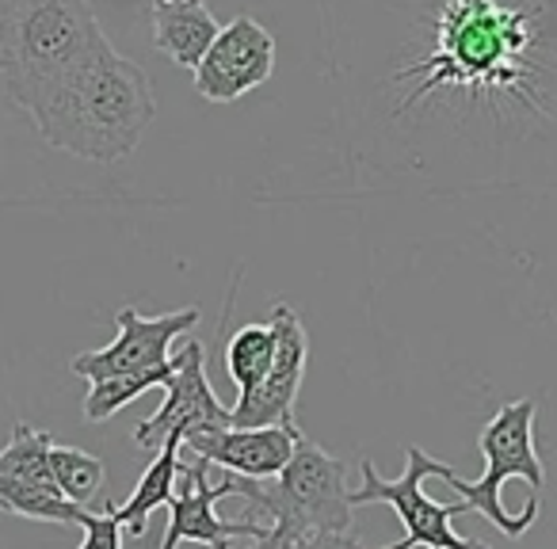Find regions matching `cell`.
<instances>
[{
	"mask_svg": "<svg viewBox=\"0 0 557 549\" xmlns=\"http://www.w3.org/2000/svg\"><path fill=\"white\" fill-rule=\"evenodd\" d=\"M153 115L157 100L146 70L103 39L27 118L47 146L96 164H115L141 146Z\"/></svg>",
	"mask_w": 557,
	"mask_h": 549,
	"instance_id": "1",
	"label": "cell"
},
{
	"mask_svg": "<svg viewBox=\"0 0 557 549\" xmlns=\"http://www.w3.org/2000/svg\"><path fill=\"white\" fill-rule=\"evenodd\" d=\"M531 47V16L504 9L496 0H447L435 27L432 58L417 62L409 77L420 85L405 103L424 100L435 88H516L523 77V54Z\"/></svg>",
	"mask_w": 557,
	"mask_h": 549,
	"instance_id": "2",
	"label": "cell"
},
{
	"mask_svg": "<svg viewBox=\"0 0 557 549\" xmlns=\"http://www.w3.org/2000/svg\"><path fill=\"white\" fill-rule=\"evenodd\" d=\"M103 39L92 0H0V85L32 115Z\"/></svg>",
	"mask_w": 557,
	"mask_h": 549,
	"instance_id": "3",
	"label": "cell"
},
{
	"mask_svg": "<svg viewBox=\"0 0 557 549\" xmlns=\"http://www.w3.org/2000/svg\"><path fill=\"white\" fill-rule=\"evenodd\" d=\"M230 496H245V519L268 526V546L302 538L313 531L351 534V500H348V462L333 458L325 447L298 435L287 465L268 481H248L222 473Z\"/></svg>",
	"mask_w": 557,
	"mask_h": 549,
	"instance_id": "4",
	"label": "cell"
},
{
	"mask_svg": "<svg viewBox=\"0 0 557 549\" xmlns=\"http://www.w3.org/2000/svg\"><path fill=\"white\" fill-rule=\"evenodd\" d=\"M534 416L539 401L519 397L508 401L485 432L478 435V447L485 454V473L478 481H462L455 470H443V481L462 496L470 511H481L504 538H523L542 511V485L546 470L534 450Z\"/></svg>",
	"mask_w": 557,
	"mask_h": 549,
	"instance_id": "5",
	"label": "cell"
},
{
	"mask_svg": "<svg viewBox=\"0 0 557 549\" xmlns=\"http://www.w3.org/2000/svg\"><path fill=\"white\" fill-rule=\"evenodd\" d=\"M447 462L424 454L420 447L405 450V473L397 481L379 477L371 462H359V488H348L351 508H367V503H389L397 511L405 526V538L394 541L386 549H493L478 538H462V534L450 526V519L470 511L462 500L458 503H440L424 492L428 477H443Z\"/></svg>",
	"mask_w": 557,
	"mask_h": 549,
	"instance_id": "6",
	"label": "cell"
},
{
	"mask_svg": "<svg viewBox=\"0 0 557 549\" xmlns=\"http://www.w3.org/2000/svg\"><path fill=\"white\" fill-rule=\"evenodd\" d=\"M271 333H275V359L271 371L252 394L237 397L230 409V427H298L295 401L306 378V359H310V336H306L298 313L287 302L271 310Z\"/></svg>",
	"mask_w": 557,
	"mask_h": 549,
	"instance_id": "7",
	"label": "cell"
},
{
	"mask_svg": "<svg viewBox=\"0 0 557 549\" xmlns=\"http://www.w3.org/2000/svg\"><path fill=\"white\" fill-rule=\"evenodd\" d=\"M210 427H230V409L210 389L207 348L184 336V348L176 351V371L164 382V404L134 427V442L141 450H157L169 435L187 439V435L210 432Z\"/></svg>",
	"mask_w": 557,
	"mask_h": 549,
	"instance_id": "8",
	"label": "cell"
},
{
	"mask_svg": "<svg viewBox=\"0 0 557 549\" xmlns=\"http://www.w3.org/2000/svg\"><path fill=\"white\" fill-rule=\"evenodd\" d=\"M199 305H184V310L161 313V317H141L134 305L119 310V336L100 351H85L70 363L73 374L88 382L115 378V374L134 371H153V366L169 363V351L176 340H184L195 325H199Z\"/></svg>",
	"mask_w": 557,
	"mask_h": 549,
	"instance_id": "9",
	"label": "cell"
},
{
	"mask_svg": "<svg viewBox=\"0 0 557 549\" xmlns=\"http://www.w3.org/2000/svg\"><path fill=\"white\" fill-rule=\"evenodd\" d=\"M275 70V39L252 16H237L218 32L195 65V92L210 103H233L260 88Z\"/></svg>",
	"mask_w": 557,
	"mask_h": 549,
	"instance_id": "10",
	"label": "cell"
},
{
	"mask_svg": "<svg viewBox=\"0 0 557 549\" xmlns=\"http://www.w3.org/2000/svg\"><path fill=\"white\" fill-rule=\"evenodd\" d=\"M210 465L195 458V465L184 462V473L187 477V488L184 492H172V500L164 503L169 508V531H164V541L161 549H180L184 541H199V546H210V549H230L237 538H268V526L256 523V519H222L214 511V503L222 496H230L225 481L210 485Z\"/></svg>",
	"mask_w": 557,
	"mask_h": 549,
	"instance_id": "11",
	"label": "cell"
},
{
	"mask_svg": "<svg viewBox=\"0 0 557 549\" xmlns=\"http://www.w3.org/2000/svg\"><path fill=\"white\" fill-rule=\"evenodd\" d=\"M298 435V427H210L187 435L180 450L233 477L268 481L287 465Z\"/></svg>",
	"mask_w": 557,
	"mask_h": 549,
	"instance_id": "12",
	"label": "cell"
},
{
	"mask_svg": "<svg viewBox=\"0 0 557 549\" xmlns=\"http://www.w3.org/2000/svg\"><path fill=\"white\" fill-rule=\"evenodd\" d=\"M149 20H153V47L180 70H195L222 32L202 0H157Z\"/></svg>",
	"mask_w": 557,
	"mask_h": 549,
	"instance_id": "13",
	"label": "cell"
},
{
	"mask_svg": "<svg viewBox=\"0 0 557 549\" xmlns=\"http://www.w3.org/2000/svg\"><path fill=\"white\" fill-rule=\"evenodd\" d=\"M180 442H184L180 435H169V439L157 447V458L149 462V470L141 473L138 485H134L131 500H126L123 508H115V519L123 523V531L134 534V538L146 534L149 515H153L157 508H164V503L172 500V492H176V477L184 473Z\"/></svg>",
	"mask_w": 557,
	"mask_h": 549,
	"instance_id": "14",
	"label": "cell"
},
{
	"mask_svg": "<svg viewBox=\"0 0 557 549\" xmlns=\"http://www.w3.org/2000/svg\"><path fill=\"white\" fill-rule=\"evenodd\" d=\"M50 470L65 500H73L85 511H100L108 503V470L96 454L77 447H58L50 442Z\"/></svg>",
	"mask_w": 557,
	"mask_h": 549,
	"instance_id": "15",
	"label": "cell"
},
{
	"mask_svg": "<svg viewBox=\"0 0 557 549\" xmlns=\"http://www.w3.org/2000/svg\"><path fill=\"white\" fill-rule=\"evenodd\" d=\"M0 508L20 519H39V523H62V526H81L88 515L85 508L65 500L62 488L27 485V481H12V477H0Z\"/></svg>",
	"mask_w": 557,
	"mask_h": 549,
	"instance_id": "16",
	"label": "cell"
},
{
	"mask_svg": "<svg viewBox=\"0 0 557 549\" xmlns=\"http://www.w3.org/2000/svg\"><path fill=\"white\" fill-rule=\"evenodd\" d=\"M271 359H275L271 325H245L230 336V344H225V374L237 386V397L252 394L260 386L263 374L271 371Z\"/></svg>",
	"mask_w": 557,
	"mask_h": 549,
	"instance_id": "17",
	"label": "cell"
},
{
	"mask_svg": "<svg viewBox=\"0 0 557 549\" xmlns=\"http://www.w3.org/2000/svg\"><path fill=\"white\" fill-rule=\"evenodd\" d=\"M172 371H176V355H172L164 366H153V371L115 374V378L92 382V389H88V397H85V420L88 424H103V420H111L119 409H126L134 397L164 386V382L172 378Z\"/></svg>",
	"mask_w": 557,
	"mask_h": 549,
	"instance_id": "18",
	"label": "cell"
},
{
	"mask_svg": "<svg viewBox=\"0 0 557 549\" xmlns=\"http://www.w3.org/2000/svg\"><path fill=\"white\" fill-rule=\"evenodd\" d=\"M50 442L54 439H50L47 432H39V427L20 420V424L12 427L9 447L0 450V477L58 488L54 470H50Z\"/></svg>",
	"mask_w": 557,
	"mask_h": 549,
	"instance_id": "19",
	"label": "cell"
},
{
	"mask_svg": "<svg viewBox=\"0 0 557 549\" xmlns=\"http://www.w3.org/2000/svg\"><path fill=\"white\" fill-rule=\"evenodd\" d=\"M81 531H85V541L77 549H123V523L115 519V503L111 500L100 511H88Z\"/></svg>",
	"mask_w": 557,
	"mask_h": 549,
	"instance_id": "20",
	"label": "cell"
},
{
	"mask_svg": "<svg viewBox=\"0 0 557 549\" xmlns=\"http://www.w3.org/2000/svg\"><path fill=\"white\" fill-rule=\"evenodd\" d=\"M252 549H367V546H363V541H356V534L313 531V534H302V538L278 541V546H268V541H256Z\"/></svg>",
	"mask_w": 557,
	"mask_h": 549,
	"instance_id": "21",
	"label": "cell"
}]
</instances>
